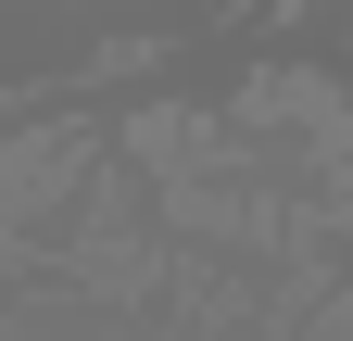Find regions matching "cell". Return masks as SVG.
Wrapping results in <instances>:
<instances>
[{"instance_id":"6da1fadb","label":"cell","mask_w":353,"mask_h":341,"mask_svg":"<svg viewBox=\"0 0 353 341\" xmlns=\"http://www.w3.org/2000/svg\"><path fill=\"white\" fill-rule=\"evenodd\" d=\"M101 164H114V126H88V114H51V126H26V139H0V240H51L63 202L101 177Z\"/></svg>"}]
</instances>
